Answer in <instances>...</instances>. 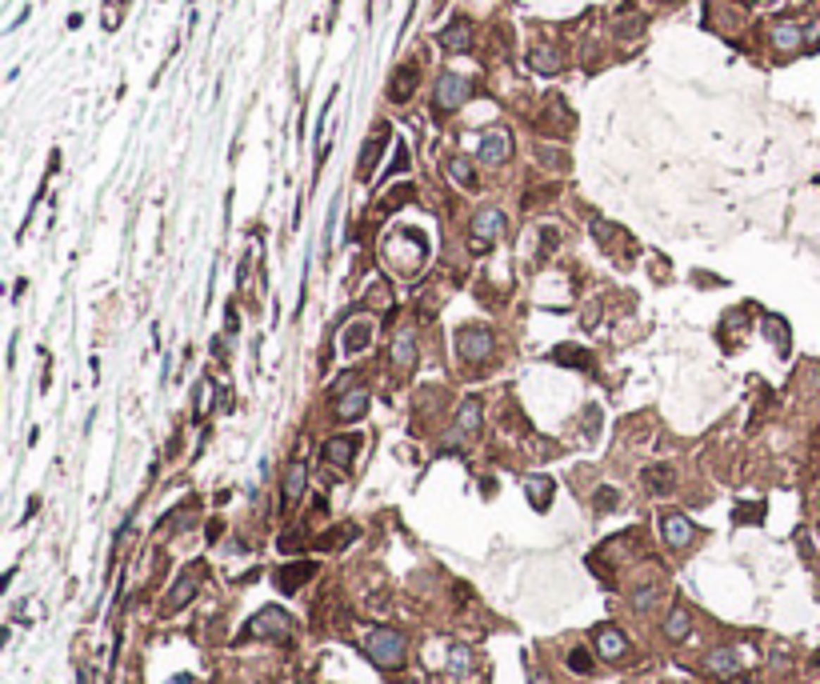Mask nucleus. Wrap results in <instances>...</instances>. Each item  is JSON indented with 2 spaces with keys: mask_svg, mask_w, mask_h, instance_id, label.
<instances>
[{
  "mask_svg": "<svg viewBox=\"0 0 820 684\" xmlns=\"http://www.w3.org/2000/svg\"><path fill=\"white\" fill-rule=\"evenodd\" d=\"M364 652H368V660H373L376 669H400L404 657H409V640L397 628H376L364 640Z\"/></svg>",
  "mask_w": 820,
  "mask_h": 684,
  "instance_id": "nucleus-1",
  "label": "nucleus"
},
{
  "mask_svg": "<svg viewBox=\"0 0 820 684\" xmlns=\"http://www.w3.org/2000/svg\"><path fill=\"white\" fill-rule=\"evenodd\" d=\"M468 92H473V85H468L460 73H445L440 80H436V108H445V112L460 108V104L468 100Z\"/></svg>",
  "mask_w": 820,
  "mask_h": 684,
  "instance_id": "nucleus-5",
  "label": "nucleus"
},
{
  "mask_svg": "<svg viewBox=\"0 0 820 684\" xmlns=\"http://www.w3.org/2000/svg\"><path fill=\"white\" fill-rule=\"evenodd\" d=\"M409 168V152H404V144H397V156H392V164L385 168V176H392V173H404Z\"/></svg>",
  "mask_w": 820,
  "mask_h": 684,
  "instance_id": "nucleus-36",
  "label": "nucleus"
},
{
  "mask_svg": "<svg viewBox=\"0 0 820 684\" xmlns=\"http://www.w3.org/2000/svg\"><path fill=\"white\" fill-rule=\"evenodd\" d=\"M244 636H256V640H288V636H292V621H288V612H280L276 604H268V609H261L249 621Z\"/></svg>",
  "mask_w": 820,
  "mask_h": 684,
  "instance_id": "nucleus-2",
  "label": "nucleus"
},
{
  "mask_svg": "<svg viewBox=\"0 0 820 684\" xmlns=\"http://www.w3.org/2000/svg\"><path fill=\"white\" fill-rule=\"evenodd\" d=\"M764 332H772V340H776V356H788V328H784L781 316H769L764 321Z\"/></svg>",
  "mask_w": 820,
  "mask_h": 684,
  "instance_id": "nucleus-27",
  "label": "nucleus"
},
{
  "mask_svg": "<svg viewBox=\"0 0 820 684\" xmlns=\"http://www.w3.org/2000/svg\"><path fill=\"white\" fill-rule=\"evenodd\" d=\"M688 633H692V616H688V609L676 604V609L664 616V636H669V640H688Z\"/></svg>",
  "mask_w": 820,
  "mask_h": 684,
  "instance_id": "nucleus-20",
  "label": "nucleus"
},
{
  "mask_svg": "<svg viewBox=\"0 0 820 684\" xmlns=\"http://www.w3.org/2000/svg\"><path fill=\"white\" fill-rule=\"evenodd\" d=\"M385 140H388V128H385V132H376V137L364 144V152H361V176H364V180L373 176V164H376V156H380V149H385Z\"/></svg>",
  "mask_w": 820,
  "mask_h": 684,
  "instance_id": "nucleus-25",
  "label": "nucleus"
},
{
  "mask_svg": "<svg viewBox=\"0 0 820 684\" xmlns=\"http://www.w3.org/2000/svg\"><path fill=\"white\" fill-rule=\"evenodd\" d=\"M448 176L456 180V185H464V188H476V173H473V164L464 161V156H448Z\"/></svg>",
  "mask_w": 820,
  "mask_h": 684,
  "instance_id": "nucleus-26",
  "label": "nucleus"
},
{
  "mask_svg": "<svg viewBox=\"0 0 820 684\" xmlns=\"http://www.w3.org/2000/svg\"><path fill=\"white\" fill-rule=\"evenodd\" d=\"M200 592V564L197 568H185V573L173 580V588H168V597H164V616H176L180 609H188L192 604V597Z\"/></svg>",
  "mask_w": 820,
  "mask_h": 684,
  "instance_id": "nucleus-4",
  "label": "nucleus"
},
{
  "mask_svg": "<svg viewBox=\"0 0 820 684\" xmlns=\"http://www.w3.org/2000/svg\"><path fill=\"white\" fill-rule=\"evenodd\" d=\"M321 452H324V461L333 464V468H352L356 452H361V436H328Z\"/></svg>",
  "mask_w": 820,
  "mask_h": 684,
  "instance_id": "nucleus-7",
  "label": "nucleus"
},
{
  "mask_svg": "<svg viewBox=\"0 0 820 684\" xmlns=\"http://www.w3.org/2000/svg\"><path fill=\"white\" fill-rule=\"evenodd\" d=\"M704 672H712V676H736L740 672V652L736 648H712L709 657H704Z\"/></svg>",
  "mask_w": 820,
  "mask_h": 684,
  "instance_id": "nucleus-13",
  "label": "nucleus"
},
{
  "mask_svg": "<svg viewBox=\"0 0 820 684\" xmlns=\"http://www.w3.org/2000/svg\"><path fill=\"white\" fill-rule=\"evenodd\" d=\"M645 485H648V492H669L672 488V468L669 464H652V468H645Z\"/></svg>",
  "mask_w": 820,
  "mask_h": 684,
  "instance_id": "nucleus-24",
  "label": "nucleus"
},
{
  "mask_svg": "<svg viewBox=\"0 0 820 684\" xmlns=\"http://www.w3.org/2000/svg\"><path fill=\"white\" fill-rule=\"evenodd\" d=\"M304 485H309V468H304V461H292L285 468V485H280V500H285V509H292V504L304 497Z\"/></svg>",
  "mask_w": 820,
  "mask_h": 684,
  "instance_id": "nucleus-9",
  "label": "nucleus"
},
{
  "mask_svg": "<svg viewBox=\"0 0 820 684\" xmlns=\"http://www.w3.org/2000/svg\"><path fill=\"white\" fill-rule=\"evenodd\" d=\"M745 4H752V0H745Z\"/></svg>",
  "mask_w": 820,
  "mask_h": 684,
  "instance_id": "nucleus-40",
  "label": "nucleus"
},
{
  "mask_svg": "<svg viewBox=\"0 0 820 684\" xmlns=\"http://www.w3.org/2000/svg\"><path fill=\"white\" fill-rule=\"evenodd\" d=\"M569 669L580 672V676H588V672H592V657H588L584 648H572V652H569Z\"/></svg>",
  "mask_w": 820,
  "mask_h": 684,
  "instance_id": "nucleus-29",
  "label": "nucleus"
},
{
  "mask_svg": "<svg viewBox=\"0 0 820 684\" xmlns=\"http://www.w3.org/2000/svg\"><path fill=\"white\" fill-rule=\"evenodd\" d=\"M352 536H356V528H352V524H344V528H336V533L321 536V548H340V540H352Z\"/></svg>",
  "mask_w": 820,
  "mask_h": 684,
  "instance_id": "nucleus-31",
  "label": "nucleus"
},
{
  "mask_svg": "<svg viewBox=\"0 0 820 684\" xmlns=\"http://www.w3.org/2000/svg\"><path fill=\"white\" fill-rule=\"evenodd\" d=\"M473 232H476V240H492L504 232V212H497V209H485V212H476V220H473Z\"/></svg>",
  "mask_w": 820,
  "mask_h": 684,
  "instance_id": "nucleus-16",
  "label": "nucleus"
},
{
  "mask_svg": "<svg viewBox=\"0 0 820 684\" xmlns=\"http://www.w3.org/2000/svg\"><path fill=\"white\" fill-rule=\"evenodd\" d=\"M660 533H664V540H669V548H688L696 540V524L684 516V512H664L660 516Z\"/></svg>",
  "mask_w": 820,
  "mask_h": 684,
  "instance_id": "nucleus-6",
  "label": "nucleus"
},
{
  "mask_svg": "<svg viewBox=\"0 0 820 684\" xmlns=\"http://www.w3.org/2000/svg\"><path fill=\"white\" fill-rule=\"evenodd\" d=\"M440 49H448V52H468L473 49V25L464 20V16H456L448 28H440Z\"/></svg>",
  "mask_w": 820,
  "mask_h": 684,
  "instance_id": "nucleus-11",
  "label": "nucleus"
},
{
  "mask_svg": "<svg viewBox=\"0 0 820 684\" xmlns=\"http://www.w3.org/2000/svg\"><path fill=\"white\" fill-rule=\"evenodd\" d=\"M168 684H192V672H180V676H173Z\"/></svg>",
  "mask_w": 820,
  "mask_h": 684,
  "instance_id": "nucleus-38",
  "label": "nucleus"
},
{
  "mask_svg": "<svg viewBox=\"0 0 820 684\" xmlns=\"http://www.w3.org/2000/svg\"><path fill=\"white\" fill-rule=\"evenodd\" d=\"M616 500H621V497H616L612 488H600V492H597V504H600V509H612Z\"/></svg>",
  "mask_w": 820,
  "mask_h": 684,
  "instance_id": "nucleus-37",
  "label": "nucleus"
},
{
  "mask_svg": "<svg viewBox=\"0 0 820 684\" xmlns=\"http://www.w3.org/2000/svg\"><path fill=\"white\" fill-rule=\"evenodd\" d=\"M412 88H416V68H412V64H404V68H397L392 85H388V100L404 104V100L412 97Z\"/></svg>",
  "mask_w": 820,
  "mask_h": 684,
  "instance_id": "nucleus-17",
  "label": "nucleus"
},
{
  "mask_svg": "<svg viewBox=\"0 0 820 684\" xmlns=\"http://www.w3.org/2000/svg\"><path fill=\"white\" fill-rule=\"evenodd\" d=\"M368 344H373V324L368 321H352L344 328V336H340V349H344L348 356H352V352H364Z\"/></svg>",
  "mask_w": 820,
  "mask_h": 684,
  "instance_id": "nucleus-15",
  "label": "nucleus"
},
{
  "mask_svg": "<svg viewBox=\"0 0 820 684\" xmlns=\"http://www.w3.org/2000/svg\"><path fill=\"white\" fill-rule=\"evenodd\" d=\"M524 488H528V504H533L536 512H545L548 504H552V480H548V476H528Z\"/></svg>",
  "mask_w": 820,
  "mask_h": 684,
  "instance_id": "nucleus-19",
  "label": "nucleus"
},
{
  "mask_svg": "<svg viewBox=\"0 0 820 684\" xmlns=\"http://www.w3.org/2000/svg\"><path fill=\"white\" fill-rule=\"evenodd\" d=\"M657 600H660V588H657V585H648V588H640V592L633 597V604H636V612H648L652 604H657Z\"/></svg>",
  "mask_w": 820,
  "mask_h": 684,
  "instance_id": "nucleus-30",
  "label": "nucleus"
},
{
  "mask_svg": "<svg viewBox=\"0 0 820 684\" xmlns=\"http://www.w3.org/2000/svg\"><path fill=\"white\" fill-rule=\"evenodd\" d=\"M448 672H452V676H468V672H473V648L468 645L448 648Z\"/></svg>",
  "mask_w": 820,
  "mask_h": 684,
  "instance_id": "nucleus-23",
  "label": "nucleus"
},
{
  "mask_svg": "<svg viewBox=\"0 0 820 684\" xmlns=\"http://www.w3.org/2000/svg\"><path fill=\"white\" fill-rule=\"evenodd\" d=\"M316 576V560H292V564H285L280 573H276V588L280 592H297L304 580H312Z\"/></svg>",
  "mask_w": 820,
  "mask_h": 684,
  "instance_id": "nucleus-8",
  "label": "nucleus"
},
{
  "mask_svg": "<svg viewBox=\"0 0 820 684\" xmlns=\"http://www.w3.org/2000/svg\"><path fill=\"white\" fill-rule=\"evenodd\" d=\"M769 37H772V44H776L781 52H788V49H796V44L805 40V32H800V25H788V20H781V25H772Z\"/></svg>",
  "mask_w": 820,
  "mask_h": 684,
  "instance_id": "nucleus-21",
  "label": "nucleus"
},
{
  "mask_svg": "<svg viewBox=\"0 0 820 684\" xmlns=\"http://www.w3.org/2000/svg\"><path fill=\"white\" fill-rule=\"evenodd\" d=\"M209 397H212V380L204 376L197 385V416H204V409H209Z\"/></svg>",
  "mask_w": 820,
  "mask_h": 684,
  "instance_id": "nucleus-33",
  "label": "nucleus"
},
{
  "mask_svg": "<svg viewBox=\"0 0 820 684\" xmlns=\"http://www.w3.org/2000/svg\"><path fill=\"white\" fill-rule=\"evenodd\" d=\"M733 521L736 524H757L760 521V504H740V509L733 512Z\"/></svg>",
  "mask_w": 820,
  "mask_h": 684,
  "instance_id": "nucleus-32",
  "label": "nucleus"
},
{
  "mask_svg": "<svg viewBox=\"0 0 820 684\" xmlns=\"http://www.w3.org/2000/svg\"><path fill=\"white\" fill-rule=\"evenodd\" d=\"M476 428H480V400L468 397L456 412V433H476Z\"/></svg>",
  "mask_w": 820,
  "mask_h": 684,
  "instance_id": "nucleus-22",
  "label": "nucleus"
},
{
  "mask_svg": "<svg viewBox=\"0 0 820 684\" xmlns=\"http://www.w3.org/2000/svg\"><path fill=\"white\" fill-rule=\"evenodd\" d=\"M412 352H416V340H412V328H404V332L397 336V344H392V361H397V364H409Z\"/></svg>",
  "mask_w": 820,
  "mask_h": 684,
  "instance_id": "nucleus-28",
  "label": "nucleus"
},
{
  "mask_svg": "<svg viewBox=\"0 0 820 684\" xmlns=\"http://www.w3.org/2000/svg\"><path fill=\"white\" fill-rule=\"evenodd\" d=\"M409 200H412V188H397V192H392V197H388L385 212H397V209H404V204H409Z\"/></svg>",
  "mask_w": 820,
  "mask_h": 684,
  "instance_id": "nucleus-34",
  "label": "nucleus"
},
{
  "mask_svg": "<svg viewBox=\"0 0 820 684\" xmlns=\"http://www.w3.org/2000/svg\"><path fill=\"white\" fill-rule=\"evenodd\" d=\"M597 652L604 660H621L628 652V636L616 628V624H600L597 628Z\"/></svg>",
  "mask_w": 820,
  "mask_h": 684,
  "instance_id": "nucleus-10",
  "label": "nucleus"
},
{
  "mask_svg": "<svg viewBox=\"0 0 820 684\" xmlns=\"http://www.w3.org/2000/svg\"><path fill=\"white\" fill-rule=\"evenodd\" d=\"M512 152V137L509 132H485V140H480V152H476V161L480 164H500L504 156Z\"/></svg>",
  "mask_w": 820,
  "mask_h": 684,
  "instance_id": "nucleus-12",
  "label": "nucleus"
},
{
  "mask_svg": "<svg viewBox=\"0 0 820 684\" xmlns=\"http://www.w3.org/2000/svg\"><path fill=\"white\" fill-rule=\"evenodd\" d=\"M769 4H776V0H769Z\"/></svg>",
  "mask_w": 820,
  "mask_h": 684,
  "instance_id": "nucleus-39",
  "label": "nucleus"
},
{
  "mask_svg": "<svg viewBox=\"0 0 820 684\" xmlns=\"http://www.w3.org/2000/svg\"><path fill=\"white\" fill-rule=\"evenodd\" d=\"M528 64H533V73L552 76V73H560V52L548 49V44H536V49L528 52Z\"/></svg>",
  "mask_w": 820,
  "mask_h": 684,
  "instance_id": "nucleus-18",
  "label": "nucleus"
},
{
  "mask_svg": "<svg viewBox=\"0 0 820 684\" xmlns=\"http://www.w3.org/2000/svg\"><path fill=\"white\" fill-rule=\"evenodd\" d=\"M492 328L488 324H460L456 328V352L464 356V361H485V356H492Z\"/></svg>",
  "mask_w": 820,
  "mask_h": 684,
  "instance_id": "nucleus-3",
  "label": "nucleus"
},
{
  "mask_svg": "<svg viewBox=\"0 0 820 684\" xmlns=\"http://www.w3.org/2000/svg\"><path fill=\"white\" fill-rule=\"evenodd\" d=\"M364 412H368V392H364V388L340 392V400H336V416H340V421H361Z\"/></svg>",
  "mask_w": 820,
  "mask_h": 684,
  "instance_id": "nucleus-14",
  "label": "nucleus"
},
{
  "mask_svg": "<svg viewBox=\"0 0 820 684\" xmlns=\"http://www.w3.org/2000/svg\"><path fill=\"white\" fill-rule=\"evenodd\" d=\"M536 156H540V164H548V168H564V152L560 149H540Z\"/></svg>",
  "mask_w": 820,
  "mask_h": 684,
  "instance_id": "nucleus-35",
  "label": "nucleus"
}]
</instances>
